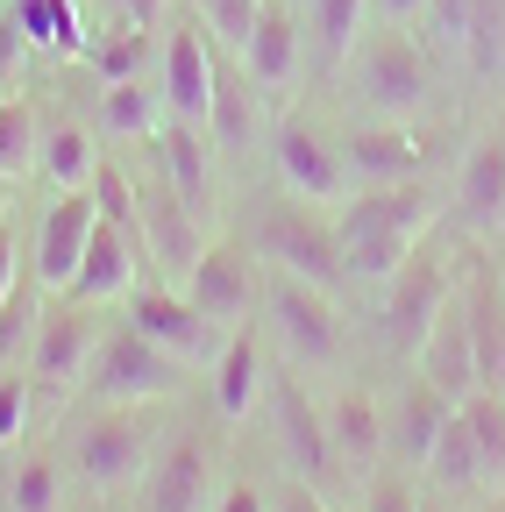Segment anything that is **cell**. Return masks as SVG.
I'll return each instance as SVG.
<instances>
[{"instance_id": "1", "label": "cell", "mask_w": 505, "mask_h": 512, "mask_svg": "<svg viewBox=\"0 0 505 512\" xmlns=\"http://www.w3.org/2000/svg\"><path fill=\"white\" fill-rule=\"evenodd\" d=\"M434 228V200L427 185L406 178V185H363L356 200L335 214V242H342V271L349 278H370L385 285L406 256L420 249V235Z\"/></svg>"}, {"instance_id": "2", "label": "cell", "mask_w": 505, "mask_h": 512, "mask_svg": "<svg viewBox=\"0 0 505 512\" xmlns=\"http://www.w3.org/2000/svg\"><path fill=\"white\" fill-rule=\"evenodd\" d=\"M356 93L370 100V114L377 121H406V114H420V100H427V50L399 29V22H385L377 36H363L356 43Z\"/></svg>"}, {"instance_id": "3", "label": "cell", "mask_w": 505, "mask_h": 512, "mask_svg": "<svg viewBox=\"0 0 505 512\" xmlns=\"http://www.w3.org/2000/svg\"><path fill=\"white\" fill-rule=\"evenodd\" d=\"M264 306H271V320H278V342L292 349V363H306V370L342 363V320H335V299H328L321 285L278 271V278L264 285Z\"/></svg>"}, {"instance_id": "4", "label": "cell", "mask_w": 505, "mask_h": 512, "mask_svg": "<svg viewBox=\"0 0 505 512\" xmlns=\"http://www.w3.org/2000/svg\"><path fill=\"white\" fill-rule=\"evenodd\" d=\"M257 242H264V256L278 271H292V278H306V285H321V292H335L349 271H342V242H335V221H313L306 214V200H285V207H271L264 214V228H257Z\"/></svg>"}, {"instance_id": "5", "label": "cell", "mask_w": 505, "mask_h": 512, "mask_svg": "<svg viewBox=\"0 0 505 512\" xmlns=\"http://www.w3.org/2000/svg\"><path fill=\"white\" fill-rule=\"evenodd\" d=\"M150 463H157V427L136 406H114L79 434V477L100 484V491H121V484L150 477Z\"/></svg>"}, {"instance_id": "6", "label": "cell", "mask_w": 505, "mask_h": 512, "mask_svg": "<svg viewBox=\"0 0 505 512\" xmlns=\"http://www.w3.org/2000/svg\"><path fill=\"white\" fill-rule=\"evenodd\" d=\"M178 370H185V363H178L171 349L143 342L136 328H121V335H107L100 356H93V392H100L107 406H143V399L178 392Z\"/></svg>"}, {"instance_id": "7", "label": "cell", "mask_w": 505, "mask_h": 512, "mask_svg": "<svg viewBox=\"0 0 505 512\" xmlns=\"http://www.w3.org/2000/svg\"><path fill=\"white\" fill-rule=\"evenodd\" d=\"M129 328L157 349H171L178 363H214L228 349V328H214V320L193 306V299H178V292H157V285H129Z\"/></svg>"}, {"instance_id": "8", "label": "cell", "mask_w": 505, "mask_h": 512, "mask_svg": "<svg viewBox=\"0 0 505 512\" xmlns=\"http://www.w3.org/2000/svg\"><path fill=\"white\" fill-rule=\"evenodd\" d=\"M441 306H449V264L427 256V249H413L406 264L385 278V342L399 356H420V342H427Z\"/></svg>"}, {"instance_id": "9", "label": "cell", "mask_w": 505, "mask_h": 512, "mask_svg": "<svg viewBox=\"0 0 505 512\" xmlns=\"http://www.w3.org/2000/svg\"><path fill=\"white\" fill-rule=\"evenodd\" d=\"M157 64H164V107H171V121L207 128V114H214V64H221L214 57V36L193 29V22H178L164 36Z\"/></svg>"}, {"instance_id": "10", "label": "cell", "mask_w": 505, "mask_h": 512, "mask_svg": "<svg viewBox=\"0 0 505 512\" xmlns=\"http://www.w3.org/2000/svg\"><path fill=\"white\" fill-rule=\"evenodd\" d=\"M420 377L434 384L441 399H477L484 392V370H477V342H470V313H463V292H449V306L434 313V328H427V342H420Z\"/></svg>"}, {"instance_id": "11", "label": "cell", "mask_w": 505, "mask_h": 512, "mask_svg": "<svg viewBox=\"0 0 505 512\" xmlns=\"http://www.w3.org/2000/svg\"><path fill=\"white\" fill-rule=\"evenodd\" d=\"M93 221H100V200H93V185L79 192H57V207L43 214V235H36V278L50 292H72L79 278V256L93 242Z\"/></svg>"}, {"instance_id": "12", "label": "cell", "mask_w": 505, "mask_h": 512, "mask_svg": "<svg viewBox=\"0 0 505 512\" xmlns=\"http://www.w3.org/2000/svg\"><path fill=\"white\" fill-rule=\"evenodd\" d=\"M93 356H100V335H93L86 299L43 313V328H36V377L50 384V392H79V377H93Z\"/></svg>"}, {"instance_id": "13", "label": "cell", "mask_w": 505, "mask_h": 512, "mask_svg": "<svg viewBox=\"0 0 505 512\" xmlns=\"http://www.w3.org/2000/svg\"><path fill=\"white\" fill-rule=\"evenodd\" d=\"M136 235L150 242L157 256V271L171 278H193V264L207 256V235H200V207L185 200V192H143V214H136Z\"/></svg>"}, {"instance_id": "14", "label": "cell", "mask_w": 505, "mask_h": 512, "mask_svg": "<svg viewBox=\"0 0 505 512\" xmlns=\"http://www.w3.org/2000/svg\"><path fill=\"white\" fill-rule=\"evenodd\" d=\"M193 306L214 320V328H242V313H249V299H257V264H249V249H235V242H207V256L193 264Z\"/></svg>"}, {"instance_id": "15", "label": "cell", "mask_w": 505, "mask_h": 512, "mask_svg": "<svg viewBox=\"0 0 505 512\" xmlns=\"http://www.w3.org/2000/svg\"><path fill=\"white\" fill-rule=\"evenodd\" d=\"M271 157H278V178H285V192L292 200H306V207H328V200H342V185H349V164L313 136L306 121H285L278 128V143H271Z\"/></svg>"}, {"instance_id": "16", "label": "cell", "mask_w": 505, "mask_h": 512, "mask_svg": "<svg viewBox=\"0 0 505 512\" xmlns=\"http://www.w3.org/2000/svg\"><path fill=\"white\" fill-rule=\"evenodd\" d=\"M342 164H349L356 185H406V178L427 171V136L406 121H370V128H356Z\"/></svg>"}, {"instance_id": "17", "label": "cell", "mask_w": 505, "mask_h": 512, "mask_svg": "<svg viewBox=\"0 0 505 512\" xmlns=\"http://www.w3.org/2000/svg\"><path fill=\"white\" fill-rule=\"evenodd\" d=\"M207 491H214V456L193 434L164 441L150 463V512H207Z\"/></svg>"}, {"instance_id": "18", "label": "cell", "mask_w": 505, "mask_h": 512, "mask_svg": "<svg viewBox=\"0 0 505 512\" xmlns=\"http://www.w3.org/2000/svg\"><path fill=\"white\" fill-rule=\"evenodd\" d=\"M136 285V228H121V221H93V242L79 256V278H72V299H129Z\"/></svg>"}, {"instance_id": "19", "label": "cell", "mask_w": 505, "mask_h": 512, "mask_svg": "<svg viewBox=\"0 0 505 512\" xmlns=\"http://www.w3.org/2000/svg\"><path fill=\"white\" fill-rule=\"evenodd\" d=\"M242 72L257 79L264 93L299 79V15H292V0H264L257 36H249V50H242Z\"/></svg>"}, {"instance_id": "20", "label": "cell", "mask_w": 505, "mask_h": 512, "mask_svg": "<svg viewBox=\"0 0 505 512\" xmlns=\"http://www.w3.org/2000/svg\"><path fill=\"white\" fill-rule=\"evenodd\" d=\"M456 214H463V228H477V235H491V228L505 221V143H498V136H484V143L463 157V171H456Z\"/></svg>"}, {"instance_id": "21", "label": "cell", "mask_w": 505, "mask_h": 512, "mask_svg": "<svg viewBox=\"0 0 505 512\" xmlns=\"http://www.w3.org/2000/svg\"><path fill=\"white\" fill-rule=\"evenodd\" d=\"M385 413H377L363 392H342L335 406H328V448H335V463L349 470V477H370L377 470V456H385Z\"/></svg>"}, {"instance_id": "22", "label": "cell", "mask_w": 505, "mask_h": 512, "mask_svg": "<svg viewBox=\"0 0 505 512\" xmlns=\"http://www.w3.org/2000/svg\"><path fill=\"white\" fill-rule=\"evenodd\" d=\"M271 406H278V420H285V456H292V470L321 484V477H328V463H335V448H328V420L299 399V384H292V377H278V384H271Z\"/></svg>"}, {"instance_id": "23", "label": "cell", "mask_w": 505, "mask_h": 512, "mask_svg": "<svg viewBox=\"0 0 505 512\" xmlns=\"http://www.w3.org/2000/svg\"><path fill=\"white\" fill-rule=\"evenodd\" d=\"M449 420H456V399H441L427 377H420V384H406V399H399V427H392L406 470H427V463H434V448H441V434H449Z\"/></svg>"}, {"instance_id": "24", "label": "cell", "mask_w": 505, "mask_h": 512, "mask_svg": "<svg viewBox=\"0 0 505 512\" xmlns=\"http://www.w3.org/2000/svg\"><path fill=\"white\" fill-rule=\"evenodd\" d=\"M164 86L150 93L143 79H114L107 93H100V128L114 143H157V128H164Z\"/></svg>"}, {"instance_id": "25", "label": "cell", "mask_w": 505, "mask_h": 512, "mask_svg": "<svg viewBox=\"0 0 505 512\" xmlns=\"http://www.w3.org/2000/svg\"><path fill=\"white\" fill-rule=\"evenodd\" d=\"M257 392H264V356H257V342L235 328L228 349L214 356V406H221V420H249Z\"/></svg>"}, {"instance_id": "26", "label": "cell", "mask_w": 505, "mask_h": 512, "mask_svg": "<svg viewBox=\"0 0 505 512\" xmlns=\"http://www.w3.org/2000/svg\"><path fill=\"white\" fill-rule=\"evenodd\" d=\"M93 171H100L93 128H79V121H57L50 136H43V178H50L57 192H79V185H93Z\"/></svg>"}, {"instance_id": "27", "label": "cell", "mask_w": 505, "mask_h": 512, "mask_svg": "<svg viewBox=\"0 0 505 512\" xmlns=\"http://www.w3.org/2000/svg\"><path fill=\"white\" fill-rule=\"evenodd\" d=\"M207 136H221L228 150H249V136H257V93H249V72L214 64V114H207Z\"/></svg>"}, {"instance_id": "28", "label": "cell", "mask_w": 505, "mask_h": 512, "mask_svg": "<svg viewBox=\"0 0 505 512\" xmlns=\"http://www.w3.org/2000/svg\"><path fill=\"white\" fill-rule=\"evenodd\" d=\"M200 136H207V128H185V121H164V128H157L164 178H171V185H178L193 207L207 200V143H200Z\"/></svg>"}, {"instance_id": "29", "label": "cell", "mask_w": 505, "mask_h": 512, "mask_svg": "<svg viewBox=\"0 0 505 512\" xmlns=\"http://www.w3.org/2000/svg\"><path fill=\"white\" fill-rule=\"evenodd\" d=\"M29 171H43V128L29 100H0V178L22 185Z\"/></svg>"}, {"instance_id": "30", "label": "cell", "mask_w": 505, "mask_h": 512, "mask_svg": "<svg viewBox=\"0 0 505 512\" xmlns=\"http://www.w3.org/2000/svg\"><path fill=\"white\" fill-rule=\"evenodd\" d=\"M15 22H22L29 50H86L72 0H15Z\"/></svg>"}, {"instance_id": "31", "label": "cell", "mask_w": 505, "mask_h": 512, "mask_svg": "<svg viewBox=\"0 0 505 512\" xmlns=\"http://www.w3.org/2000/svg\"><path fill=\"white\" fill-rule=\"evenodd\" d=\"M363 8H370V0H313V50H321V64H349L356 57Z\"/></svg>"}, {"instance_id": "32", "label": "cell", "mask_w": 505, "mask_h": 512, "mask_svg": "<svg viewBox=\"0 0 505 512\" xmlns=\"http://www.w3.org/2000/svg\"><path fill=\"white\" fill-rule=\"evenodd\" d=\"M463 57H470L477 79H498V72H505V0H477V8H470Z\"/></svg>"}, {"instance_id": "33", "label": "cell", "mask_w": 505, "mask_h": 512, "mask_svg": "<svg viewBox=\"0 0 505 512\" xmlns=\"http://www.w3.org/2000/svg\"><path fill=\"white\" fill-rule=\"evenodd\" d=\"M463 413H470V434H477L484 477L498 484V477H505V392H498V384H484L477 399H463Z\"/></svg>"}, {"instance_id": "34", "label": "cell", "mask_w": 505, "mask_h": 512, "mask_svg": "<svg viewBox=\"0 0 505 512\" xmlns=\"http://www.w3.org/2000/svg\"><path fill=\"white\" fill-rule=\"evenodd\" d=\"M86 57H93V72H100L107 86H114V79H143V57H150V29H143V22H121V29H114L107 43H93Z\"/></svg>"}, {"instance_id": "35", "label": "cell", "mask_w": 505, "mask_h": 512, "mask_svg": "<svg viewBox=\"0 0 505 512\" xmlns=\"http://www.w3.org/2000/svg\"><path fill=\"white\" fill-rule=\"evenodd\" d=\"M193 8H200V29L242 57V50H249V36H257V15H264V0H193Z\"/></svg>"}, {"instance_id": "36", "label": "cell", "mask_w": 505, "mask_h": 512, "mask_svg": "<svg viewBox=\"0 0 505 512\" xmlns=\"http://www.w3.org/2000/svg\"><path fill=\"white\" fill-rule=\"evenodd\" d=\"M8 512H57V470L43 456H22L8 477Z\"/></svg>"}, {"instance_id": "37", "label": "cell", "mask_w": 505, "mask_h": 512, "mask_svg": "<svg viewBox=\"0 0 505 512\" xmlns=\"http://www.w3.org/2000/svg\"><path fill=\"white\" fill-rule=\"evenodd\" d=\"M93 200H100V214H107V221H121V228H136V214H143V192L121 178L114 164H100V171H93Z\"/></svg>"}, {"instance_id": "38", "label": "cell", "mask_w": 505, "mask_h": 512, "mask_svg": "<svg viewBox=\"0 0 505 512\" xmlns=\"http://www.w3.org/2000/svg\"><path fill=\"white\" fill-rule=\"evenodd\" d=\"M36 399H29V377H0V448H15L22 427H29Z\"/></svg>"}, {"instance_id": "39", "label": "cell", "mask_w": 505, "mask_h": 512, "mask_svg": "<svg viewBox=\"0 0 505 512\" xmlns=\"http://www.w3.org/2000/svg\"><path fill=\"white\" fill-rule=\"evenodd\" d=\"M470 8L477 0H427V29H434V43H449V50H463V36H470Z\"/></svg>"}, {"instance_id": "40", "label": "cell", "mask_w": 505, "mask_h": 512, "mask_svg": "<svg viewBox=\"0 0 505 512\" xmlns=\"http://www.w3.org/2000/svg\"><path fill=\"white\" fill-rule=\"evenodd\" d=\"M22 57H29L22 22H15V15H0V79H15V72H22Z\"/></svg>"}, {"instance_id": "41", "label": "cell", "mask_w": 505, "mask_h": 512, "mask_svg": "<svg viewBox=\"0 0 505 512\" xmlns=\"http://www.w3.org/2000/svg\"><path fill=\"white\" fill-rule=\"evenodd\" d=\"M15 285H22V256H15V228L0 221V306L15 299Z\"/></svg>"}, {"instance_id": "42", "label": "cell", "mask_w": 505, "mask_h": 512, "mask_svg": "<svg viewBox=\"0 0 505 512\" xmlns=\"http://www.w3.org/2000/svg\"><path fill=\"white\" fill-rule=\"evenodd\" d=\"M370 512H420V505H413L406 484H377V491H370Z\"/></svg>"}, {"instance_id": "43", "label": "cell", "mask_w": 505, "mask_h": 512, "mask_svg": "<svg viewBox=\"0 0 505 512\" xmlns=\"http://www.w3.org/2000/svg\"><path fill=\"white\" fill-rule=\"evenodd\" d=\"M370 8L385 15V22H399V29H413V22L427 15V0H370Z\"/></svg>"}, {"instance_id": "44", "label": "cell", "mask_w": 505, "mask_h": 512, "mask_svg": "<svg viewBox=\"0 0 505 512\" xmlns=\"http://www.w3.org/2000/svg\"><path fill=\"white\" fill-rule=\"evenodd\" d=\"M114 8H121V22H143V29H157L164 0H114Z\"/></svg>"}, {"instance_id": "45", "label": "cell", "mask_w": 505, "mask_h": 512, "mask_svg": "<svg viewBox=\"0 0 505 512\" xmlns=\"http://www.w3.org/2000/svg\"><path fill=\"white\" fill-rule=\"evenodd\" d=\"M214 512H264V498L249 491V484H235V491H221V505Z\"/></svg>"}, {"instance_id": "46", "label": "cell", "mask_w": 505, "mask_h": 512, "mask_svg": "<svg viewBox=\"0 0 505 512\" xmlns=\"http://www.w3.org/2000/svg\"><path fill=\"white\" fill-rule=\"evenodd\" d=\"M285 512H328V505H321V491H306V484H299V491H292V505H285Z\"/></svg>"}, {"instance_id": "47", "label": "cell", "mask_w": 505, "mask_h": 512, "mask_svg": "<svg viewBox=\"0 0 505 512\" xmlns=\"http://www.w3.org/2000/svg\"><path fill=\"white\" fill-rule=\"evenodd\" d=\"M0 221H8V178H0Z\"/></svg>"}, {"instance_id": "48", "label": "cell", "mask_w": 505, "mask_h": 512, "mask_svg": "<svg viewBox=\"0 0 505 512\" xmlns=\"http://www.w3.org/2000/svg\"><path fill=\"white\" fill-rule=\"evenodd\" d=\"M491 384H498V392H505V356H498V377H491Z\"/></svg>"}, {"instance_id": "49", "label": "cell", "mask_w": 505, "mask_h": 512, "mask_svg": "<svg viewBox=\"0 0 505 512\" xmlns=\"http://www.w3.org/2000/svg\"><path fill=\"white\" fill-rule=\"evenodd\" d=\"M420 512H441V505H420Z\"/></svg>"}, {"instance_id": "50", "label": "cell", "mask_w": 505, "mask_h": 512, "mask_svg": "<svg viewBox=\"0 0 505 512\" xmlns=\"http://www.w3.org/2000/svg\"><path fill=\"white\" fill-rule=\"evenodd\" d=\"M491 512H505V505H491Z\"/></svg>"}]
</instances>
